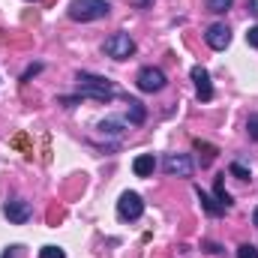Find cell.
Wrapping results in <instances>:
<instances>
[{
    "instance_id": "6da1fadb",
    "label": "cell",
    "mask_w": 258,
    "mask_h": 258,
    "mask_svg": "<svg viewBox=\"0 0 258 258\" xmlns=\"http://www.w3.org/2000/svg\"><path fill=\"white\" fill-rule=\"evenodd\" d=\"M78 81V96L81 99H93V102H111L114 99V84L102 75H93V72H78L75 75Z\"/></svg>"
},
{
    "instance_id": "7a4b0ae2",
    "label": "cell",
    "mask_w": 258,
    "mask_h": 258,
    "mask_svg": "<svg viewBox=\"0 0 258 258\" xmlns=\"http://www.w3.org/2000/svg\"><path fill=\"white\" fill-rule=\"evenodd\" d=\"M69 18L72 21H99V18H105L108 12H111V6H108V0H72L69 3Z\"/></svg>"
},
{
    "instance_id": "3957f363",
    "label": "cell",
    "mask_w": 258,
    "mask_h": 258,
    "mask_svg": "<svg viewBox=\"0 0 258 258\" xmlns=\"http://www.w3.org/2000/svg\"><path fill=\"white\" fill-rule=\"evenodd\" d=\"M102 51L108 54V57H114V60H129L132 54H135V39L129 36V33H111L108 39H105V45H102Z\"/></svg>"
},
{
    "instance_id": "277c9868",
    "label": "cell",
    "mask_w": 258,
    "mask_h": 258,
    "mask_svg": "<svg viewBox=\"0 0 258 258\" xmlns=\"http://www.w3.org/2000/svg\"><path fill=\"white\" fill-rule=\"evenodd\" d=\"M135 84L141 93H159L165 87V72L156 69V66H141L138 75H135Z\"/></svg>"
},
{
    "instance_id": "5b68a950",
    "label": "cell",
    "mask_w": 258,
    "mask_h": 258,
    "mask_svg": "<svg viewBox=\"0 0 258 258\" xmlns=\"http://www.w3.org/2000/svg\"><path fill=\"white\" fill-rule=\"evenodd\" d=\"M162 168H165L168 177H192L195 165H192V159H189L186 153H165Z\"/></svg>"
},
{
    "instance_id": "8992f818",
    "label": "cell",
    "mask_w": 258,
    "mask_h": 258,
    "mask_svg": "<svg viewBox=\"0 0 258 258\" xmlns=\"http://www.w3.org/2000/svg\"><path fill=\"white\" fill-rule=\"evenodd\" d=\"M141 213H144V201H141V195L138 192H123L120 195V201H117V216H120L123 222H135V219H141Z\"/></svg>"
},
{
    "instance_id": "52a82bcc",
    "label": "cell",
    "mask_w": 258,
    "mask_h": 258,
    "mask_svg": "<svg viewBox=\"0 0 258 258\" xmlns=\"http://www.w3.org/2000/svg\"><path fill=\"white\" fill-rule=\"evenodd\" d=\"M204 39H207V45H210L213 51H225V48L231 45V27H228L225 21H216V24L207 27Z\"/></svg>"
},
{
    "instance_id": "ba28073f",
    "label": "cell",
    "mask_w": 258,
    "mask_h": 258,
    "mask_svg": "<svg viewBox=\"0 0 258 258\" xmlns=\"http://www.w3.org/2000/svg\"><path fill=\"white\" fill-rule=\"evenodd\" d=\"M3 213L9 216V222H12V225H24V222L33 216V207H30L24 198H12V201H6V204H3Z\"/></svg>"
},
{
    "instance_id": "9c48e42d",
    "label": "cell",
    "mask_w": 258,
    "mask_h": 258,
    "mask_svg": "<svg viewBox=\"0 0 258 258\" xmlns=\"http://www.w3.org/2000/svg\"><path fill=\"white\" fill-rule=\"evenodd\" d=\"M189 75H192V81H195L198 99H201V102H210V99H213V84H210V72H207L204 66H192V69H189Z\"/></svg>"
},
{
    "instance_id": "30bf717a",
    "label": "cell",
    "mask_w": 258,
    "mask_h": 258,
    "mask_svg": "<svg viewBox=\"0 0 258 258\" xmlns=\"http://www.w3.org/2000/svg\"><path fill=\"white\" fill-rule=\"evenodd\" d=\"M132 171H135L138 177H150V174L156 171V156H153V153H141V156H135Z\"/></svg>"
},
{
    "instance_id": "8fae6325",
    "label": "cell",
    "mask_w": 258,
    "mask_h": 258,
    "mask_svg": "<svg viewBox=\"0 0 258 258\" xmlns=\"http://www.w3.org/2000/svg\"><path fill=\"white\" fill-rule=\"evenodd\" d=\"M195 195H198L201 207H204V210H207L210 216H222V213H225V207H222V204H219V201H216L213 195H207L204 189H195Z\"/></svg>"
},
{
    "instance_id": "7c38bea8",
    "label": "cell",
    "mask_w": 258,
    "mask_h": 258,
    "mask_svg": "<svg viewBox=\"0 0 258 258\" xmlns=\"http://www.w3.org/2000/svg\"><path fill=\"white\" fill-rule=\"evenodd\" d=\"M144 117H147V111H144V105H141L138 99H129V114H126L129 126H141V123H144Z\"/></svg>"
},
{
    "instance_id": "4fadbf2b",
    "label": "cell",
    "mask_w": 258,
    "mask_h": 258,
    "mask_svg": "<svg viewBox=\"0 0 258 258\" xmlns=\"http://www.w3.org/2000/svg\"><path fill=\"white\" fill-rule=\"evenodd\" d=\"M222 177H225V174H222ZM222 177H216V186H213V198H216V201H219V204H222V207L228 210V207L234 204V198H231V192L225 189V180H222Z\"/></svg>"
},
{
    "instance_id": "5bb4252c",
    "label": "cell",
    "mask_w": 258,
    "mask_h": 258,
    "mask_svg": "<svg viewBox=\"0 0 258 258\" xmlns=\"http://www.w3.org/2000/svg\"><path fill=\"white\" fill-rule=\"evenodd\" d=\"M195 150H201V153H204V156H201V165H210V162L216 159V153H219L213 144H207V141H201V138L195 141Z\"/></svg>"
},
{
    "instance_id": "9a60e30c",
    "label": "cell",
    "mask_w": 258,
    "mask_h": 258,
    "mask_svg": "<svg viewBox=\"0 0 258 258\" xmlns=\"http://www.w3.org/2000/svg\"><path fill=\"white\" fill-rule=\"evenodd\" d=\"M123 120H117V117H108V120H102L99 123V132H105V135H120L123 132Z\"/></svg>"
},
{
    "instance_id": "2e32d148",
    "label": "cell",
    "mask_w": 258,
    "mask_h": 258,
    "mask_svg": "<svg viewBox=\"0 0 258 258\" xmlns=\"http://www.w3.org/2000/svg\"><path fill=\"white\" fill-rule=\"evenodd\" d=\"M231 3H234V0H207V9H210L213 15H225V12L231 9Z\"/></svg>"
},
{
    "instance_id": "e0dca14e",
    "label": "cell",
    "mask_w": 258,
    "mask_h": 258,
    "mask_svg": "<svg viewBox=\"0 0 258 258\" xmlns=\"http://www.w3.org/2000/svg\"><path fill=\"white\" fill-rule=\"evenodd\" d=\"M228 174L237 177V180H249V168H246L243 162H231V165H228Z\"/></svg>"
},
{
    "instance_id": "ac0fdd59",
    "label": "cell",
    "mask_w": 258,
    "mask_h": 258,
    "mask_svg": "<svg viewBox=\"0 0 258 258\" xmlns=\"http://www.w3.org/2000/svg\"><path fill=\"white\" fill-rule=\"evenodd\" d=\"M237 258H258V246H252V243H240V246H237Z\"/></svg>"
},
{
    "instance_id": "d6986e66",
    "label": "cell",
    "mask_w": 258,
    "mask_h": 258,
    "mask_svg": "<svg viewBox=\"0 0 258 258\" xmlns=\"http://www.w3.org/2000/svg\"><path fill=\"white\" fill-rule=\"evenodd\" d=\"M39 258H66V252L60 246H42L39 249Z\"/></svg>"
},
{
    "instance_id": "ffe728a7",
    "label": "cell",
    "mask_w": 258,
    "mask_h": 258,
    "mask_svg": "<svg viewBox=\"0 0 258 258\" xmlns=\"http://www.w3.org/2000/svg\"><path fill=\"white\" fill-rule=\"evenodd\" d=\"M0 258H24V246L21 243H12V246H6V252Z\"/></svg>"
},
{
    "instance_id": "44dd1931",
    "label": "cell",
    "mask_w": 258,
    "mask_h": 258,
    "mask_svg": "<svg viewBox=\"0 0 258 258\" xmlns=\"http://www.w3.org/2000/svg\"><path fill=\"white\" fill-rule=\"evenodd\" d=\"M246 132H249L252 141H258V114H249V120H246Z\"/></svg>"
},
{
    "instance_id": "7402d4cb",
    "label": "cell",
    "mask_w": 258,
    "mask_h": 258,
    "mask_svg": "<svg viewBox=\"0 0 258 258\" xmlns=\"http://www.w3.org/2000/svg\"><path fill=\"white\" fill-rule=\"evenodd\" d=\"M36 72H42V63H33V66H27V69H24V75H21V81H30V78L36 75Z\"/></svg>"
},
{
    "instance_id": "603a6c76",
    "label": "cell",
    "mask_w": 258,
    "mask_h": 258,
    "mask_svg": "<svg viewBox=\"0 0 258 258\" xmlns=\"http://www.w3.org/2000/svg\"><path fill=\"white\" fill-rule=\"evenodd\" d=\"M246 42H249L252 48H258V24H255V27H249V30H246Z\"/></svg>"
},
{
    "instance_id": "cb8c5ba5",
    "label": "cell",
    "mask_w": 258,
    "mask_h": 258,
    "mask_svg": "<svg viewBox=\"0 0 258 258\" xmlns=\"http://www.w3.org/2000/svg\"><path fill=\"white\" fill-rule=\"evenodd\" d=\"M57 102H60V105H66V108H75V105L81 102V96H60Z\"/></svg>"
},
{
    "instance_id": "d4e9b609",
    "label": "cell",
    "mask_w": 258,
    "mask_h": 258,
    "mask_svg": "<svg viewBox=\"0 0 258 258\" xmlns=\"http://www.w3.org/2000/svg\"><path fill=\"white\" fill-rule=\"evenodd\" d=\"M201 246H204V249H207L210 255H222V246H219V243H210V240H204Z\"/></svg>"
},
{
    "instance_id": "484cf974",
    "label": "cell",
    "mask_w": 258,
    "mask_h": 258,
    "mask_svg": "<svg viewBox=\"0 0 258 258\" xmlns=\"http://www.w3.org/2000/svg\"><path fill=\"white\" fill-rule=\"evenodd\" d=\"M252 222H255V225H258V207H255V210H252Z\"/></svg>"
}]
</instances>
